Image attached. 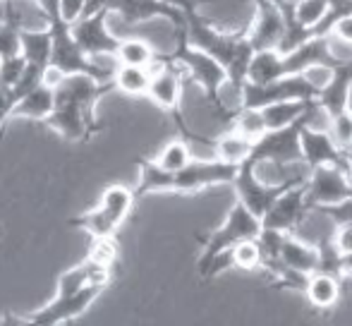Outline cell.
Masks as SVG:
<instances>
[{
    "label": "cell",
    "instance_id": "cell-1",
    "mask_svg": "<svg viewBox=\"0 0 352 326\" xmlns=\"http://www.w3.org/2000/svg\"><path fill=\"white\" fill-rule=\"evenodd\" d=\"M113 89V82H98L89 75H60L53 84L56 103L46 125L67 142H87L101 130L96 120V103Z\"/></svg>",
    "mask_w": 352,
    "mask_h": 326
},
{
    "label": "cell",
    "instance_id": "cell-2",
    "mask_svg": "<svg viewBox=\"0 0 352 326\" xmlns=\"http://www.w3.org/2000/svg\"><path fill=\"white\" fill-rule=\"evenodd\" d=\"M185 39L199 51L209 53L213 61L226 70L228 82L240 91L242 82L247 80V67L254 56V48L247 41L245 34H226L216 29L209 19L199 14V10H190L185 12V27H182Z\"/></svg>",
    "mask_w": 352,
    "mask_h": 326
},
{
    "label": "cell",
    "instance_id": "cell-3",
    "mask_svg": "<svg viewBox=\"0 0 352 326\" xmlns=\"http://www.w3.org/2000/svg\"><path fill=\"white\" fill-rule=\"evenodd\" d=\"M175 36H177L175 51H173L170 56H166V61L175 63V65L180 67V72H187V75L201 87L206 101L216 108L218 116L230 120L232 111H228L226 103H223V98H221V89H223V84L228 82L226 70L213 61L209 53L192 46V43L185 39V34H182V29H175Z\"/></svg>",
    "mask_w": 352,
    "mask_h": 326
},
{
    "label": "cell",
    "instance_id": "cell-4",
    "mask_svg": "<svg viewBox=\"0 0 352 326\" xmlns=\"http://www.w3.org/2000/svg\"><path fill=\"white\" fill-rule=\"evenodd\" d=\"M48 29H51V65H48V70L58 72V75H89L98 82L113 80L116 70L98 65L96 58H89L77 46V41L72 39L70 24L60 14L48 17Z\"/></svg>",
    "mask_w": 352,
    "mask_h": 326
},
{
    "label": "cell",
    "instance_id": "cell-5",
    "mask_svg": "<svg viewBox=\"0 0 352 326\" xmlns=\"http://www.w3.org/2000/svg\"><path fill=\"white\" fill-rule=\"evenodd\" d=\"M319 91V84H314L305 75H283L269 82H250L245 80L240 87V106L242 108H264L269 103L295 101V98H314Z\"/></svg>",
    "mask_w": 352,
    "mask_h": 326
},
{
    "label": "cell",
    "instance_id": "cell-6",
    "mask_svg": "<svg viewBox=\"0 0 352 326\" xmlns=\"http://www.w3.org/2000/svg\"><path fill=\"white\" fill-rule=\"evenodd\" d=\"M261 224L245 204L235 202L232 209L228 211L226 221L218 226L213 233H209L206 238H201V254L199 261H197V269H199V276H204L206 266L211 264V259L216 254H221L223 250H230L232 245H237L240 240L247 238H256Z\"/></svg>",
    "mask_w": 352,
    "mask_h": 326
},
{
    "label": "cell",
    "instance_id": "cell-7",
    "mask_svg": "<svg viewBox=\"0 0 352 326\" xmlns=\"http://www.w3.org/2000/svg\"><path fill=\"white\" fill-rule=\"evenodd\" d=\"M302 180H305V177L290 175L280 182H261L259 177H256V163H252L250 159H247L237 166V173H235V177H232L230 185L235 187L237 202L245 204L247 209L256 216V219H261V216L266 214V209L278 199L287 187L297 185V182H302Z\"/></svg>",
    "mask_w": 352,
    "mask_h": 326
},
{
    "label": "cell",
    "instance_id": "cell-8",
    "mask_svg": "<svg viewBox=\"0 0 352 326\" xmlns=\"http://www.w3.org/2000/svg\"><path fill=\"white\" fill-rule=\"evenodd\" d=\"M319 106H314L311 111H307L302 118H297L295 122L285 127H276V130H266L259 140H254L252 146V163H276V166H285V163H300L302 151H300V130L311 120V113Z\"/></svg>",
    "mask_w": 352,
    "mask_h": 326
},
{
    "label": "cell",
    "instance_id": "cell-9",
    "mask_svg": "<svg viewBox=\"0 0 352 326\" xmlns=\"http://www.w3.org/2000/svg\"><path fill=\"white\" fill-rule=\"evenodd\" d=\"M146 96L175 120L177 130H180V135L185 140H197V135L187 127L185 116H182V77H180V67L175 63L158 56L156 70L151 72Z\"/></svg>",
    "mask_w": 352,
    "mask_h": 326
},
{
    "label": "cell",
    "instance_id": "cell-10",
    "mask_svg": "<svg viewBox=\"0 0 352 326\" xmlns=\"http://www.w3.org/2000/svg\"><path fill=\"white\" fill-rule=\"evenodd\" d=\"M237 173V166L221 159H190L185 168L173 173V192L177 195H192V192L206 190L216 185H230Z\"/></svg>",
    "mask_w": 352,
    "mask_h": 326
},
{
    "label": "cell",
    "instance_id": "cell-11",
    "mask_svg": "<svg viewBox=\"0 0 352 326\" xmlns=\"http://www.w3.org/2000/svg\"><path fill=\"white\" fill-rule=\"evenodd\" d=\"M101 293L103 285H84L74 293H58L56 300H51L46 307L29 314L27 326H58L72 322V319L82 317Z\"/></svg>",
    "mask_w": 352,
    "mask_h": 326
},
{
    "label": "cell",
    "instance_id": "cell-12",
    "mask_svg": "<svg viewBox=\"0 0 352 326\" xmlns=\"http://www.w3.org/2000/svg\"><path fill=\"white\" fill-rule=\"evenodd\" d=\"M352 195V182L343 166L324 163L311 168V175L305 180V199L307 206L314 209L321 204H333L338 199Z\"/></svg>",
    "mask_w": 352,
    "mask_h": 326
},
{
    "label": "cell",
    "instance_id": "cell-13",
    "mask_svg": "<svg viewBox=\"0 0 352 326\" xmlns=\"http://www.w3.org/2000/svg\"><path fill=\"white\" fill-rule=\"evenodd\" d=\"M108 14H111L108 10H98V12L84 14V17H79L77 22L70 24L72 39L89 58H98V56L116 58L120 39L108 32V27H106Z\"/></svg>",
    "mask_w": 352,
    "mask_h": 326
},
{
    "label": "cell",
    "instance_id": "cell-14",
    "mask_svg": "<svg viewBox=\"0 0 352 326\" xmlns=\"http://www.w3.org/2000/svg\"><path fill=\"white\" fill-rule=\"evenodd\" d=\"M309 206L305 199V180L297 185L287 187L285 192L266 209V214L261 216V228H274L280 233H292L297 226L302 224V219L307 216Z\"/></svg>",
    "mask_w": 352,
    "mask_h": 326
},
{
    "label": "cell",
    "instance_id": "cell-15",
    "mask_svg": "<svg viewBox=\"0 0 352 326\" xmlns=\"http://www.w3.org/2000/svg\"><path fill=\"white\" fill-rule=\"evenodd\" d=\"M329 82L316 91V106L326 111V116L350 108V87H352V56H338L329 67Z\"/></svg>",
    "mask_w": 352,
    "mask_h": 326
},
{
    "label": "cell",
    "instance_id": "cell-16",
    "mask_svg": "<svg viewBox=\"0 0 352 326\" xmlns=\"http://www.w3.org/2000/svg\"><path fill=\"white\" fill-rule=\"evenodd\" d=\"M256 12L247 41L254 51H278L283 39V14L276 0H254Z\"/></svg>",
    "mask_w": 352,
    "mask_h": 326
},
{
    "label": "cell",
    "instance_id": "cell-17",
    "mask_svg": "<svg viewBox=\"0 0 352 326\" xmlns=\"http://www.w3.org/2000/svg\"><path fill=\"white\" fill-rule=\"evenodd\" d=\"M111 12H118L127 24H140L148 19H168L175 29L185 27V12L163 0H113Z\"/></svg>",
    "mask_w": 352,
    "mask_h": 326
},
{
    "label": "cell",
    "instance_id": "cell-18",
    "mask_svg": "<svg viewBox=\"0 0 352 326\" xmlns=\"http://www.w3.org/2000/svg\"><path fill=\"white\" fill-rule=\"evenodd\" d=\"M300 151L302 161L309 168L324 166V163H333V166L345 168V151L336 144L329 132L314 130V127H309V122L300 130Z\"/></svg>",
    "mask_w": 352,
    "mask_h": 326
},
{
    "label": "cell",
    "instance_id": "cell-19",
    "mask_svg": "<svg viewBox=\"0 0 352 326\" xmlns=\"http://www.w3.org/2000/svg\"><path fill=\"white\" fill-rule=\"evenodd\" d=\"M111 276L113 269L98 266L96 261L84 257L79 264H74L72 269L60 274V279H58V293H74V290L84 288V285H103L106 288L111 283Z\"/></svg>",
    "mask_w": 352,
    "mask_h": 326
},
{
    "label": "cell",
    "instance_id": "cell-20",
    "mask_svg": "<svg viewBox=\"0 0 352 326\" xmlns=\"http://www.w3.org/2000/svg\"><path fill=\"white\" fill-rule=\"evenodd\" d=\"M53 103H56V91H53V84L41 82L38 87H34L29 94L17 98V103L12 106L10 118H29V120H46L53 111Z\"/></svg>",
    "mask_w": 352,
    "mask_h": 326
},
{
    "label": "cell",
    "instance_id": "cell-21",
    "mask_svg": "<svg viewBox=\"0 0 352 326\" xmlns=\"http://www.w3.org/2000/svg\"><path fill=\"white\" fill-rule=\"evenodd\" d=\"M19 53H22L24 63L48 70L51 65V29H19Z\"/></svg>",
    "mask_w": 352,
    "mask_h": 326
},
{
    "label": "cell",
    "instance_id": "cell-22",
    "mask_svg": "<svg viewBox=\"0 0 352 326\" xmlns=\"http://www.w3.org/2000/svg\"><path fill=\"white\" fill-rule=\"evenodd\" d=\"M302 293L307 295V300H309L314 309H319V312H331L340 300V281L329 274L311 271Z\"/></svg>",
    "mask_w": 352,
    "mask_h": 326
},
{
    "label": "cell",
    "instance_id": "cell-23",
    "mask_svg": "<svg viewBox=\"0 0 352 326\" xmlns=\"http://www.w3.org/2000/svg\"><path fill=\"white\" fill-rule=\"evenodd\" d=\"M140 166V182L132 192H135V199H142L146 195H156V192H173V173L163 171L156 161L151 159H137Z\"/></svg>",
    "mask_w": 352,
    "mask_h": 326
},
{
    "label": "cell",
    "instance_id": "cell-24",
    "mask_svg": "<svg viewBox=\"0 0 352 326\" xmlns=\"http://www.w3.org/2000/svg\"><path fill=\"white\" fill-rule=\"evenodd\" d=\"M316 106L314 98L305 101V98H295V101H278V103H269V106L259 108L261 118H264L266 130H276V127H285L290 122H295L297 118H302L307 111Z\"/></svg>",
    "mask_w": 352,
    "mask_h": 326
},
{
    "label": "cell",
    "instance_id": "cell-25",
    "mask_svg": "<svg viewBox=\"0 0 352 326\" xmlns=\"http://www.w3.org/2000/svg\"><path fill=\"white\" fill-rule=\"evenodd\" d=\"M135 202L137 199H135V192L132 190H127V187H122V185H111V187H106V192L101 195L98 206H101L103 214H106L108 219L120 228L122 221L130 216Z\"/></svg>",
    "mask_w": 352,
    "mask_h": 326
},
{
    "label": "cell",
    "instance_id": "cell-26",
    "mask_svg": "<svg viewBox=\"0 0 352 326\" xmlns=\"http://www.w3.org/2000/svg\"><path fill=\"white\" fill-rule=\"evenodd\" d=\"M280 261L283 266L292 271H302V274H311L316 269V247H309L292 235L285 233L280 245Z\"/></svg>",
    "mask_w": 352,
    "mask_h": 326
},
{
    "label": "cell",
    "instance_id": "cell-27",
    "mask_svg": "<svg viewBox=\"0 0 352 326\" xmlns=\"http://www.w3.org/2000/svg\"><path fill=\"white\" fill-rule=\"evenodd\" d=\"M113 89H120L130 96H146L148 82H151V67L137 65H120L113 72Z\"/></svg>",
    "mask_w": 352,
    "mask_h": 326
},
{
    "label": "cell",
    "instance_id": "cell-28",
    "mask_svg": "<svg viewBox=\"0 0 352 326\" xmlns=\"http://www.w3.org/2000/svg\"><path fill=\"white\" fill-rule=\"evenodd\" d=\"M252 146H254V142L247 140V137H242V135H237V132H232V130L213 142L216 159H221L226 163H232V166H240L242 161L250 159Z\"/></svg>",
    "mask_w": 352,
    "mask_h": 326
},
{
    "label": "cell",
    "instance_id": "cell-29",
    "mask_svg": "<svg viewBox=\"0 0 352 326\" xmlns=\"http://www.w3.org/2000/svg\"><path fill=\"white\" fill-rule=\"evenodd\" d=\"M116 61L120 65H137V67H151L158 61V56L153 53V48L142 39H125L118 43Z\"/></svg>",
    "mask_w": 352,
    "mask_h": 326
},
{
    "label": "cell",
    "instance_id": "cell-30",
    "mask_svg": "<svg viewBox=\"0 0 352 326\" xmlns=\"http://www.w3.org/2000/svg\"><path fill=\"white\" fill-rule=\"evenodd\" d=\"M67 226L87 230L91 238H113V235L118 233V226L113 224L106 214H103V209L98 204L94 206L91 211H87V214L77 216V219H70L67 221Z\"/></svg>",
    "mask_w": 352,
    "mask_h": 326
},
{
    "label": "cell",
    "instance_id": "cell-31",
    "mask_svg": "<svg viewBox=\"0 0 352 326\" xmlns=\"http://www.w3.org/2000/svg\"><path fill=\"white\" fill-rule=\"evenodd\" d=\"M232 120V132L237 135L247 137V140H259L261 135L266 132V125H264V118H261V111L259 108H237L235 113L230 116Z\"/></svg>",
    "mask_w": 352,
    "mask_h": 326
},
{
    "label": "cell",
    "instance_id": "cell-32",
    "mask_svg": "<svg viewBox=\"0 0 352 326\" xmlns=\"http://www.w3.org/2000/svg\"><path fill=\"white\" fill-rule=\"evenodd\" d=\"M228 257H230V269H240V271L261 269V252L254 238L240 240L237 245H232L228 250Z\"/></svg>",
    "mask_w": 352,
    "mask_h": 326
},
{
    "label": "cell",
    "instance_id": "cell-33",
    "mask_svg": "<svg viewBox=\"0 0 352 326\" xmlns=\"http://www.w3.org/2000/svg\"><path fill=\"white\" fill-rule=\"evenodd\" d=\"M319 274H329L333 279L343 281V269H340V250L336 247L333 238H324L316 245V269Z\"/></svg>",
    "mask_w": 352,
    "mask_h": 326
},
{
    "label": "cell",
    "instance_id": "cell-34",
    "mask_svg": "<svg viewBox=\"0 0 352 326\" xmlns=\"http://www.w3.org/2000/svg\"><path fill=\"white\" fill-rule=\"evenodd\" d=\"M190 159H192V154H190L187 142L185 140H173V142H168L161 151H158V156L153 161H156L163 171L175 173V171H180V168H185L187 163H190Z\"/></svg>",
    "mask_w": 352,
    "mask_h": 326
},
{
    "label": "cell",
    "instance_id": "cell-35",
    "mask_svg": "<svg viewBox=\"0 0 352 326\" xmlns=\"http://www.w3.org/2000/svg\"><path fill=\"white\" fill-rule=\"evenodd\" d=\"M331 137L343 151H352V111H345L331 116Z\"/></svg>",
    "mask_w": 352,
    "mask_h": 326
},
{
    "label": "cell",
    "instance_id": "cell-36",
    "mask_svg": "<svg viewBox=\"0 0 352 326\" xmlns=\"http://www.w3.org/2000/svg\"><path fill=\"white\" fill-rule=\"evenodd\" d=\"M329 10V0H297L295 17L305 24L307 29H314L321 22V17Z\"/></svg>",
    "mask_w": 352,
    "mask_h": 326
},
{
    "label": "cell",
    "instance_id": "cell-37",
    "mask_svg": "<svg viewBox=\"0 0 352 326\" xmlns=\"http://www.w3.org/2000/svg\"><path fill=\"white\" fill-rule=\"evenodd\" d=\"M89 259L96 261L98 266H106V269H113L118 259V245L113 238H94V245L89 250Z\"/></svg>",
    "mask_w": 352,
    "mask_h": 326
},
{
    "label": "cell",
    "instance_id": "cell-38",
    "mask_svg": "<svg viewBox=\"0 0 352 326\" xmlns=\"http://www.w3.org/2000/svg\"><path fill=\"white\" fill-rule=\"evenodd\" d=\"M314 211L329 216V219L333 221L336 226H348V224H352V195L345 197V199L333 202V204L314 206Z\"/></svg>",
    "mask_w": 352,
    "mask_h": 326
},
{
    "label": "cell",
    "instance_id": "cell-39",
    "mask_svg": "<svg viewBox=\"0 0 352 326\" xmlns=\"http://www.w3.org/2000/svg\"><path fill=\"white\" fill-rule=\"evenodd\" d=\"M22 70H24L22 53H17V56H10V58H3V61H0V84H5V87H12V84L17 82V77L22 75Z\"/></svg>",
    "mask_w": 352,
    "mask_h": 326
},
{
    "label": "cell",
    "instance_id": "cell-40",
    "mask_svg": "<svg viewBox=\"0 0 352 326\" xmlns=\"http://www.w3.org/2000/svg\"><path fill=\"white\" fill-rule=\"evenodd\" d=\"M326 36H331L336 43H340V46H352V14L340 17L338 22L331 27V32L326 34Z\"/></svg>",
    "mask_w": 352,
    "mask_h": 326
},
{
    "label": "cell",
    "instance_id": "cell-41",
    "mask_svg": "<svg viewBox=\"0 0 352 326\" xmlns=\"http://www.w3.org/2000/svg\"><path fill=\"white\" fill-rule=\"evenodd\" d=\"M58 14H60L67 24L77 22L84 14V0H58Z\"/></svg>",
    "mask_w": 352,
    "mask_h": 326
},
{
    "label": "cell",
    "instance_id": "cell-42",
    "mask_svg": "<svg viewBox=\"0 0 352 326\" xmlns=\"http://www.w3.org/2000/svg\"><path fill=\"white\" fill-rule=\"evenodd\" d=\"M17 103V96L12 94V87H5L0 84V132H3V125L10 120V113H12V106Z\"/></svg>",
    "mask_w": 352,
    "mask_h": 326
},
{
    "label": "cell",
    "instance_id": "cell-43",
    "mask_svg": "<svg viewBox=\"0 0 352 326\" xmlns=\"http://www.w3.org/2000/svg\"><path fill=\"white\" fill-rule=\"evenodd\" d=\"M333 243L340 252H352V224L338 226V230L333 235Z\"/></svg>",
    "mask_w": 352,
    "mask_h": 326
},
{
    "label": "cell",
    "instance_id": "cell-44",
    "mask_svg": "<svg viewBox=\"0 0 352 326\" xmlns=\"http://www.w3.org/2000/svg\"><path fill=\"white\" fill-rule=\"evenodd\" d=\"M111 5H113V0H84V14L98 12V10H108V12H111Z\"/></svg>",
    "mask_w": 352,
    "mask_h": 326
},
{
    "label": "cell",
    "instance_id": "cell-45",
    "mask_svg": "<svg viewBox=\"0 0 352 326\" xmlns=\"http://www.w3.org/2000/svg\"><path fill=\"white\" fill-rule=\"evenodd\" d=\"M340 269L343 279H352V252H340Z\"/></svg>",
    "mask_w": 352,
    "mask_h": 326
},
{
    "label": "cell",
    "instance_id": "cell-46",
    "mask_svg": "<svg viewBox=\"0 0 352 326\" xmlns=\"http://www.w3.org/2000/svg\"><path fill=\"white\" fill-rule=\"evenodd\" d=\"M163 3H168V5H173V8L182 10V12H190V10L199 8V3H195V0H163Z\"/></svg>",
    "mask_w": 352,
    "mask_h": 326
},
{
    "label": "cell",
    "instance_id": "cell-47",
    "mask_svg": "<svg viewBox=\"0 0 352 326\" xmlns=\"http://www.w3.org/2000/svg\"><path fill=\"white\" fill-rule=\"evenodd\" d=\"M38 8H41V12L48 17H53V14H58V0H36Z\"/></svg>",
    "mask_w": 352,
    "mask_h": 326
},
{
    "label": "cell",
    "instance_id": "cell-48",
    "mask_svg": "<svg viewBox=\"0 0 352 326\" xmlns=\"http://www.w3.org/2000/svg\"><path fill=\"white\" fill-rule=\"evenodd\" d=\"M345 173H348V177L352 182V151H345Z\"/></svg>",
    "mask_w": 352,
    "mask_h": 326
},
{
    "label": "cell",
    "instance_id": "cell-49",
    "mask_svg": "<svg viewBox=\"0 0 352 326\" xmlns=\"http://www.w3.org/2000/svg\"><path fill=\"white\" fill-rule=\"evenodd\" d=\"M336 3H343V0H329V5H336Z\"/></svg>",
    "mask_w": 352,
    "mask_h": 326
},
{
    "label": "cell",
    "instance_id": "cell-50",
    "mask_svg": "<svg viewBox=\"0 0 352 326\" xmlns=\"http://www.w3.org/2000/svg\"><path fill=\"white\" fill-rule=\"evenodd\" d=\"M195 3H199V5H201V3H204V0H195Z\"/></svg>",
    "mask_w": 352,
    "mask_h": 326
},
{
    "label": "cell",
    "instance_id": "cell-51",
    "mask_svg": "<svg viewBox=\"0 0 352 326\" xmlns=\"http://www.w3.org/2000/svg\"><path fill=\"white\" fill-rule=\"evenodd\" d=\"M0 233H3V226H0Z\"/></svg>",
    "mask_w": 352,
    "mask_h": 326
},
{
    "label": "cell",
    "instance_id": "cell-52",
    "mask_svg": "<svg viewBox=\"0 0 352 326\" xmlns=\"http://www.w3.org/2000/svg\"><path fill=\"white\" fill-rule=\"evenodd\" d=\"M0 61H3V58H0Z\"/></svg>",
    "mask_w": 352,
    "mask_h": 326
}]
</instances>
